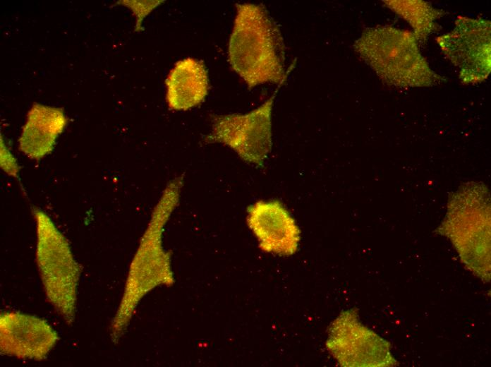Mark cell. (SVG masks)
Returning <instances> with one entry per match:
<instances>
[{"mask_svg": "<svg viewBox=\"0 0 491 367\" xmlns=\"http://www.w3.org/2000/svg\"><path fill=\"white\" fill-rule=\"evenodd\" d=\"M183 185V175L169 181L152 210L130 264L122 298L111 322L110 336L114 343H117L125 333L144 296L157 287H169L174 283L171 253L164 248L162 234L179 203Z\"/></svg>", "mask_w": 491, "mask_h": 367, "instance_id": "6da1fadb", "label": "cell"}, {"mask_svg": "<svg viewBox=\"0 0 491 367\" xmlns=\"http://www.w3.org/2000/svg\"><path fill=\"white\" fill-rule=\"evenodd\" d=\"M284 44L280 30L262 4H236L228 59L249 89L286 80Z\"/></svg>", "mask_w": 491, "mask_h": 367, "instance_id": "7a4b0ae2", "label": "cell"}, {"mask_svg": "<svg viewBox=\"0 0 491 367\" xmlns=\"http://www.w3.org/2000/svg\"><path fill=\"white\" fill-rule=\"evenodd\" d=\"M353 49L389 85L423 88L444 80L430 68L411 32L390 25L366 28L354 42Z\"/></svg>", "mask_w": 491, "mask_h": 367, "instance_id": "3957f363", "label": "cell"}, {"mask_svg": "<svg viewBox=\"0 0 491 367\" xmlns=\"http://www.w3.org/2000/svg\"><path fill=\"white\" fill-rule=\"evenodd\" d=\"M36 222V262L46 297L68 325L75 319L81 267L67 239L43 210L32 208Z\"/></svg>", "mask_w": 491, "mask_h": 367, "instance_id": "277c9868", "label": "cell"}, {"mask_svg": "<svg viewBox=\"0 0 491 367\" xmlns=\"http://www.w3.org/2000/svg\"><path fill=\"white\" fill-rule=\"evenodd\" d=\"M454 195L445 224L465 263L471 269L487 267L490 263V205L487 191L482 184L470 183Z\"/></svg>", "mask_w": 491, "mask_h": 367, "instance_id": "5b68a950", "label": "cell"}, {"mask_svg": "<svg viewBox=\"0 0 491 367\" xmlns=\"http://www.w3.org/2000/svg\"><path fill=\"white\" fill-rule=\"evenodd\" d=\"M276 92L246 114H214L206 143H219L233 150L245 162L262 167L272 146V112Z\"/></svg>", "mask_w": 491, "mask_h": 367, "instance_id": "8992f818", "label": "cell"}, {"mask_svg": "<svg viewBox=\"0 0 491 367\" xmlns=\"http://www.w3.org/2000/svg\"><path fill=\"white\" fill-rule=\"evenodd\" d=\"M490 21L458 16L450 32L436 38L440 47L460 70L462 83L485 80L491 70Z\"/></svg>", "mask_w": 491, "mask_h": 367, "instance_id": "52a82bcc", "label": "cell"}, {"mask_svg": "<svg viewBox=\"0 0 491 367\" xmlns=\"http://www.w3.org/2000/svg\"><path fill=\"white\" fill-rule=\"evenodd\" d=\"M59 339L58 333L44 319L13 311L0 315V351L4 355L42 360Z\"/></svg>", "mask_w": 491, "mask_h": 367, "instance_id": "ba28073f", "label": "cell"}, {"mask_svg": "<svg viewBox=\"0 0 491 367\" xmlns=\"http://www.w3.org/2000/svg\"><path fill=\"white\" fill-rule=\"evenodd\" d=\"M247 224L262 251L291 255L298 250L300 229L279 200H260L251 204L247 210Z\"/></svg>", "mask_w": 491, "mask_h": 367, "instance_id": "9c48e42d", "label": "cell"}, {"mask_svg": "<svg viewBox=\"0 0 491 367\" xmlns=\"http://www.w3.org/2000/svg\"><path fill=\"white\" fill-rule=\"evenodd\" d=\"M385 343L360 324L348 311L332 325L327 342L329 350L345 366H380L388 353Z\"/></svg>", "mask_w": 491, "mask_h": 367, "instance_id": "30bf717a", "label": "cell"}, {"mask_svg": "<svg viewBox=\"0 0 491 367\" xmlns=\"http://www.w3.org/2000/svg\"><path fill=\"white\" fill-rule=\"evenodd\" d=\"M67 123L63 109L33 104L18 139L19 150L29 158L40 160L53 151Z\"/></svg>", "mask_w": 491, "mask_h": 367, "instance_id": "8fae6325", "label": "cell"}, {"mask_svg": "<svg viewBox=\"0 0 491 367\" xmlns=\"http://www.w3.org/2000/svg\"><path fill=\"white\" fill-rule=\"evenodd\" d=\"M169 107L186 111L202 102L207 95L209 80L201 61L186 58L177 61L165 81Z\"/></svg>", "mask_w": 491, "mask_h": 367, "instance_id": "7c38bea8", "label": "cell"}, {"mask_svg": "<svg viewBox=\"0 0 491 367\" xmlns=\"http://www.w3.org/2000/svg\"><path fill=\"white\" fill-rule=\"evenodd\" d=\"M383 2L410 23L418 42H425L428 36L437 30L436 19L445 13L428 2L420 0H387Z\"/></svg>", "mask_w": 491, "mask_h": 367, "instance_id": "4fadbf2b", "label": "cell"}, {"mask_svg": "<svg viewBox=\"0 0 491 367\" xmlns=\"http://www.w3.org/2000/svg\"><path fill=\"white\" fill-rule=\"evenodd\" d=\"M164 1H120L117 4L128 7L136 16L135 31L140 30L143 18Z\"/></svg>", "mask_w": 491, "mask_h": 367, "instance_id": "5bb4252c", "label": "cell"}, {"mask_svg": "<svg viewBox=\"0 0 491 367\" xmlns=\"http://www.w3.org/2000/svg\"><path fill=\"white\" fill-rule=\"evenodd\" d=\"M1 167L9 176L18 177L19 167L4 143L1 144Z\"/></svg>", "mask_w": 491, "mask_h": 367, "instance_id": "9a60e30c", "label": "cell"}]
</instances>
